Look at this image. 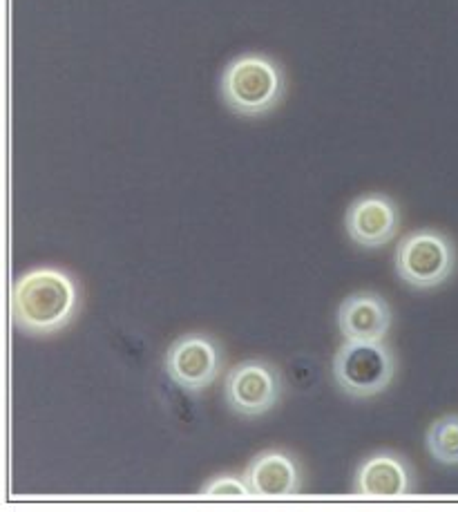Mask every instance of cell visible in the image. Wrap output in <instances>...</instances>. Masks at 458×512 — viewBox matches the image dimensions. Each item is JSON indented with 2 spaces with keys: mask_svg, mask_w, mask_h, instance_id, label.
Segmentation results:
<instances>
[{
  "mask_svg": "<svg viewBox=\"0 0 458 512\" xmlns=\"http://www.w3.org/2000/svg\"><path fill=\"white\" fill-rule=\"evenodd\" d=\"M79 284L68 271L36 267L16 280L12 291L14 327L25 336L59 334L79 311Z\"/></svg>",
  "mask_w": 458,
  "mask_h": 512,
  "instance_id": "6da1fadb",
  "label": "cell"
},
{
  "mask_svg": "<svg viewBox=\"0 0 458 512\" xmlns=\"http://www.w3.org/2000/svg\"><path fill=\"white\" fill-rule=\"evenodd\" d=\"M226 108L240 117H264L280 106L286 94L282 65L262 52H246L226 63L219 79Z\"/></svg>",
  "mask_w": 458,
  "mask_h": 512,
  "instance_id": "7a4b0ae2",
  "label": "cell"
},
{
  "mask_svg": "<svg viewBox=\"0 0 458 512\" xmlns=\"http://www.w3.org/2000/svg\"><path fill=\"white\" fill-rule=\"evenodd\" d=\"M398 360L385 340H347L336 349L333 381L351 398L383 394L396 378Z\"/></svg>",
  "mask_w": 458,
  "mask_h": 512,
  "instance_id": "3957f363",
  "label": "cell"
},
{
  "mask_svg": "<svg viewBox=\"0 0 458 512\" xmlns=\"http://www.w3.org/2000/svg\"><path fill=\"white\" fill-rule=\"evenodd\" d=\"M394 269L407 287L427 291L452 278L456 269V244L438 229H416L400 237L394 251Z\"/></svg>",
  "mask_w": 458,
  "mask_h": 512,
  "instance_id": "277c9868",
  "label": "cell"
},
{
  "mask_svg": "<svg viewBox=\"0 0 458 512\" xmlns=\"http://www.w3.org/2000/svg\"><path fill=\"white\" fill-rule=\"evenodd\" d=\"M282 394V372L264 358H246L228 369L224 378L226 405L246 419L269 414L280 403Z\"/></svg>",
  "mask_w": 458,
  "mask_h": 512,
  "instance_id": "5b68a950",
  "label": "cell"
},
{
  "mask_svg": "<svg viewBox=\"0 0 458 512\" xmlns=\"http://www.w3.org/2000/svg\"><path fill=\"white\" fill-rule=\"evenodd\" d=\"M166 374L181 390L199 394L211 387L224 365V352L219 340L190 331L179 336L166 352Z\"/></svg>",
  "mask_w": 458,
  "mask_h": 512,
  "instance_id": "8992f818",
  "label": "cell"
},
{
  "mask_svg": "<svg viewBox=\"0 0 458 512\" xmlns=\"http://www.w3.org/2000/svg\"><path fill=\"white\" fill-rule=\"evenodd\" d=\"M345 229L362 249H383L400 229V208L387 193H367L353 199L345 215Z\"/></svg>",
  "mask_w": 458,
  "mask_h": 512,
  "instance_id": "52a82bcc",
  "label": "cell"
},
{
  "mask_svg": "<svg viewBox=\"0 0 458 512\" xmlns=\"http://www.w3.org/2000/svg\"><path fill=\"white\" fill-rule=\"evenodd\" d=\"M416 488V472L403 454L394 450H378L362 459L353 474V492L362 497L398 499L412 495Z\"/></svg>",
  "mask_w": 458,
  "mask_h": 512,
  "instance_id": "ba28073f",
  "label": "cell"
},
{
  "mask_svg": "<svg viewBox=\"0 0 458 512\" xmlns=\"http://www.w3.org/2000/svg\"><path fill=\"white\" fill-rule=\"evenodd\" d=\"M244 479L251 486L253 497L284 499L295 497L304 486V470L300 459L289 450L271 448L248 461Z\"/></svg>",
  "mask_w": 458,
  "mask_h": 512,
  "instance_id": "9c48e42d",
  "label": "cell"
},
{
  "mask_svg": "<svg viewBox=\"0 0 458 512\" xmlns=\"http://www.w3.org/2000/svg\"><path fill=\"white\" fill-rule=\"evenodd\" d=\"M336 325L347 340H385L394 325V309L376 291H356L340 302Z\"/></svg>",
  "mask_w": 458,
  "mask_h": 512,
  "instance_id": "30bf717a",
  "label": "cell"
},
{
  "mask_svg": "<svg viewBox=\"0 0 458 512\" xmlns=\"http://www.w3.org/2000/svg\"><path fill=\"white\" fill-rule=\"evenodd\" d=\"M425 448L441 466H458V414H445L429 425Z\"/></svg>",
  "mask_w": 458,
  "mask_h": 512,
  "instance_id": "8fae6325",
  "label": "cell"
},
{
  "mask_svg": "<svg viewBox=\"0 0 458 512\" xmlns=\"http://www.w3.org/2000/svg\"><path fill=\"white\" fill-rule=\"evenodd\" d=\"M199 495L204 497H248L253 495L251 486H248L244 474H219V477L208 479L202 488H199Z\"/></svg>",
  "mask_w": 458,
  "mask_h": 512,
  "instance_id": "7c38bea8",
  "label": "cell"
}]
</instances>
